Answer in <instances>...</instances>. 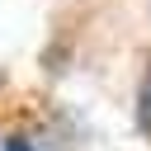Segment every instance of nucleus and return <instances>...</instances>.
<instances>
[{
  "instance_id": "f257e3e1",
  "label": "nucleus",
  "mask_w": 151,
  "mask_h": 151,
  "mask_svg": "<svg viewBox=\"0 0 151 151\" xmlns=\"http://www.w3.org/2000/svg\"><path fill=\"white\" fill-rule=\"evenodd\" d=\"M137 104H142V123L151 127V66H146V76H142V90H137Z\"/></svg>"
},
{
  "instance_id": "f03ea898",
  "label": "nucleus",
  "mask_w": 151,
  "mask_h": 151,
  "mask_svg": "<svg viewBox=\"0 0 151 151\" xmlns=\"http://www.w3.org/2000/svg\"><path fill=\"white\" fill-rule=\"evenodd\" d=\"M5 151H33V146H28L24 137H9V142H5Z\"/></svg>"
}]
</instances>
